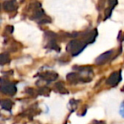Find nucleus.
I'll list each match as a JSON object with an SVG mask.
<instances>
[{
  "label": "nucleus",
  "mask_w": 124,
  "mask_h": 124,
  "mask_svg": "<svg viewBox=\"0 0 124 124\" xmlns=\"http://www.w3.org/2000/svg\"><path fill=\"white\" fill-rule=\"evenodd\" d=\"M3 7L5 11L8 12H12L17 9V4H16L15 0H9V1H5L3 4Z\"/></svg>",
  "instance_id": "0eeeda50"
},
{
  "label": "nucleus",
  "mask_w": 124,
  "mask_h": 124,
  "mask_svg": "<svg viewBox=\"0 0 124 124\" xmlns=\"http://www.w3.org/2000/svg\"><path fill=\"white\" fill-rule=\"evenodd\" d=\"M112 53H113V51H112V50H110V51H107V52H105V53L102 54L100 55V56L96 59V60H95L96 64L97 65H103V64H105V63H106V62L109 60V59L111 57Z\"/></svg>",
  "instance_id": "39448f33"
},
{
  "label": "nucleus",
  "mask_w": 124,
  "mask_h": 124,
  "mask_svg": "<svg viewBox=\"0 0 124 124\" xmlns=\"http://www.w3.org/2000/svg\"><path fill=\"white\" fill-rule=\"evenodd\" d=\"M1 91L5 94L14 95L16 93V87L9 82L4 83V80L1 79Z\"/></svg>",
  "instance_id": "7ed1b4c3"
},
{
  "label": "nucleus",
  "mask_w": 124,
  "mask_h": 124,
  "mask_svg": "<svg viewBox=\"0 0 124 124\" xmlns=\"http://www.w3.org/2000/svg\"><path fill=\"white\" fill-rule=\"evenodd\" d=\"M121 71H115L113 72L110 77L109 78L107 79L106 81V83L108 85L111 87H114V86H116L119 83L121 82L122 80V75H121Z\"/></svg>",
  "instance_id": "20e7f679"
},
{
  "label": "nucleus",
  "mask_w": 124,
  "mask_h": 124,
  "mask_svg": "<svg viewBox=\"0 0 124 124\" xmlns=\"http://www.w3.org/2000/svg\"><path fill=\"white\" fill-rule=\"evenodd\" d=\"M66 79L71 84H77L79 83H88L91 81L92 78H88V77L86 76H81L75 72H71L67 74Z\"/></svg>",
  "instance_id": "f03ea898"
},
{
  "label": "nucleus",
  "mask_w": 124,
  "mask_h": 124,
  "mask_svg": "<svg viewBox=\"0 0 124 124\" xmlns=\"http://www.w3.org/2000/svg\"><path fill=\"white\" fill-rule=\"evenodd\" d=\"M40 77L47 82H53L58 78V74L54 71H45L41 73Z\"/></svg>",
  "instance_id": "423d86ee"
},
{
  "label": "nucleus",
  "mask_w": 124,
  "mask_h": 124,
  "mask_svg": "<svg viewBox=\"0 0 124 124\" xmlns=\"http://www.w3.org/2000/svg\"><path fill=\"white\" fill-rule=\"evenodd\" d=\"M54 88H55V89H56L57 91L59 92V93H62V94H64V93H69V92H68L67 90L66 89L64 83H62V82H59V83H55Z\"/></svg>",
  "instance_id": "9d476101"
},
{
  "label": "nucleus",
  "mask_w": 124,
  "mask_h": 124,
  "mask_svg": "<svg viewBox=\"0 0 124 124\" xmlns=\"http://www.w3.org/2000/svg\"><path fill=\"white\" fill-rule=\"evenodd\" d=\"M87 46V43L84 41L80 40H72L69 42V43L66 46V51L71 54L72 56L78 55Z\"/></svg>",
  "instance_id": "f257e3e1"
},
{
  "label": "nucleus",
  "mask_w": 124,
  "mask_h": 124,
  "mask_svg": "<svg viewBox=\"0 0 124 124\" xmlns=\"http://www.w3.org/2000/svg\"><path fill=\"white\" fill-rule=\"evenodd\" d=\"M13 105V102L11 100L5 99V100H1V107H2L4 110H10L12 108Z\"/></svg>",
  "instance_id": "1a4fd4ad"
},
{
  "label": "nucleus",
  "mask_w": 124,
  "mask_h": 124,
  "mask_svg": "<svg viewBox=\"0 0 124 124\" xmlns=\"http://www.w3.org/2000/svg\"><path fill=\"white\" fill-rule=\"evenodd\" d=\"M120 114L122 117H124V103H122V105H121L120 108Z\"/></svg>",
  "instance_id": "2eb2a0df"
},
{
  "label": "nucleus",
  "mask_w": 124,
  "mask_h": 124,
  "mask_svg": "<svg viewBox=\"0 0 124 124\" xmlns=\"http://www.w3.org/2000/svg\"><path fill=\"white\" fill-rule=\"evenodd\" d=\"M50 93V90L48 88H40L39 90V93H41L42 95H44V96H48Z\"/></svg>",
  "instance_id": "f8f14e48"
},
{
  "label": "nucleus",
  "mask_w": 124,
  "mask_h": 124,
  "mask_svg": "<svg viewBox=\"0 0 124 124\" xmlns=\"http://www.w3.org/2000/svg\"><path fill=\"white\" fill-rule=\"evenodd\" d=\"M9 60H10V58H9V55L7 53H4L0 55V64H1V66H4V64L9 62Z\"/></svg>",
  "instance_id": "9b49d317"
},
{
  "label": "nucleus",
  "mask_w": 124,
  "mask_h": 124,
  "mask_svg": "<svg viewBox=\"0 0 124 124\" xmlns=\"http://www.w3.org/2000/svg\"><path fill=\"white\" fill-rule=\"evenodd\" d=\"M111 11H112L111 8H108V9H105V20H106V19H108V18L110 17V15H111Z\"/></svg>",
  "instance_id": "ddd939ff"
},
{
  "label": "nucleus",
  "mask_w": 124,
  "mask_h": 124,
  "mask_svg": "<svg viewBox=\"0 0 124 124\" xmlns=\"http://www.w3.org/2000/svg\"><path fill=\"white\" fill-rule=\"evenodd\" d=\"M108 3L110 4V8L113 9L114 7L117 4V0H108Z\"/></svg>",
  "instance_id": "4468645a"
},
{
  "label": "nucleus",
  "mask_w": 124,
  "mask_h": 124,
  "mask_svg": "<svg viewBox=\"0 0 124 124\" xmlns=\"http://www.w3.org/2000/svg\"><path fill=\"white\" fill-rule=\"evenodd\" d=\"M123 91H124V88H123Z\"/></svg>",
  "instance_id": "dca6fc26"
},
{
  "label": "nucleus",
  "mask_w": 124,
  "mask_h": 124,
  "mask_svg": "<svg viewBox=\"0 0 124 124\" xmlns=\"http://www.w3.org/2000/svg\"><path fill=\"white\" fill-rule=\"evenodd\" d=\"M97 37V31L96 30H93V31H89L88 34L83 35V41L88 44V43H92L94 42L95 38Z\"/></svg>",
  "instance_id": "6e6552de"
}]
</instances>
